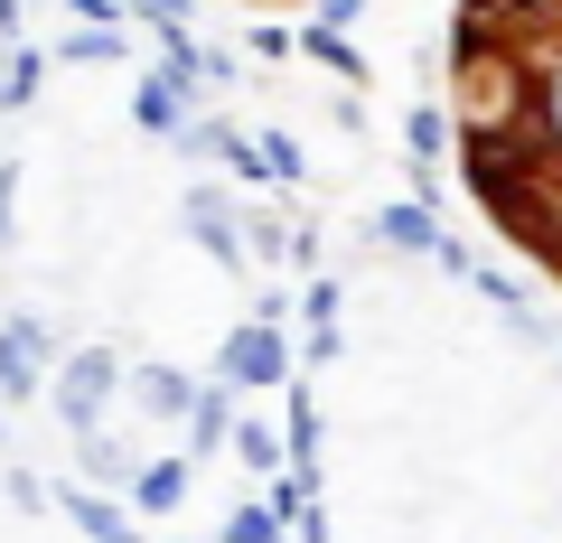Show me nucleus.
<instances>
[{
    "label": "nucleus",
    "instance_id": "f257e3e1",
    "mask_svg": "<svg viewBox=\"0 0 562 543\" xmlns=\"http://www.w3.org/2000/svg\"><path fill=\"white\" fill-rule=\"evenodd\" d=\"M450 132L487 225L562 282V0H460Z\"/></svg>",
    "mask_w": 562,
    "mask_h": 543
}]
</instances>
